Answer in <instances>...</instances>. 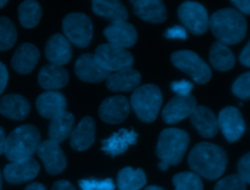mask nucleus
Here are the masks:
<instances>
[{
	"label": "nucleus",
	"instance_id": "obj_9",
	"mask_svg": "<svg viewBox=\"0 0 250 190\" xmlns=\"http://www.w3.org/2000/svg\"><path fill=\"white\" fill-rule=\"evenodd\" d=\"M178 16L185 27L192 34H203L209 27V17L207 11L204 6L197 2H184L179 7Z\"/></svg>",
	"mask_w": 250,
	"mask_h": 190
},
{
	"label": "nucleus",
	"instance_id": "obj_30",
	"mask_svg": "<svg viewBox=\"0 0 250 190\" xmlns=\"http://www.w3.org/2000/svg\"><path fill=\"white\" fill-rule=\"evenodd\" d=\"M209 58L212 66L219 71H227L231 69L235 61L233 53L230 51V49L227 45L218 41L212 45Z\"/></svg>",
	"mask_w": 250,
	"mask_h": 190
},
{
	"label": "nucleus",
	"instance_id": "obj_10",
	"mask_svg": "<svg viewBox=\"0 0 250 190\" xmlns=\"http://www.w3.org/2000/svg\"><path fill=\"white\" fill-rule=\"evenodd\" d=\"M36 152L48 173L59 174L66 168V157L60 143L46 139L39 144Z\"/></svg>",
	"mask_w": 250,
	"mask_h": 190
},
{
	"label": "nucleus",
	"instance_id": "obj_25",
	"mask_svg": "<svg viewBox=\"0 0 250 190\" xmlns=\"http://www.w3.org/2000/svg\"><path fill=\"white\" fill-rule=\"evenodd\" d=\"M68 73L62 66L55 64L44 65L38 73V83L46 91H56L66 86Z\"/></svg>",
	"mask_w": 250,
	"mask_h": 190
},
{
	"label": "nucleus",
	"instance_id": "obj_18",
	"mask_svg": "<svg viewBox=\"0 0 250 190\" xmlns=\"http://www.w3.org/2000/svg\"><path fill=\"white\" fill-rule=\"evenodd\" d=\"M36 108L42 117L53 119L65 111L66 99L60 92L46 91L38 95Z\"/></svg>",
	"mask_w": 250,
	"mask_h": 190
},
{
	"label": "nucleus",
	"instance_id": "obj_41",
	"mask_svg": "<svg viewBox=\"0 0 250 190\" xmlns=\"http://www.w3.org/2000/svg\"><path fill=\"white\" fill-rule=\"evenodd\" d=\"M231 3L238 8L240 13L250 15V1L249 0H232Z\"/></svg>",
	"mask_w": 250,
	"mask_h": 190
},
{
	"label": "nucleus",
	"instance_id": "obj_26",
	"mask_svg": "<svg viewBox=\"0 0 250 190\" xmlns=\"http://www.w3.org/2000/svg\"><path fill=\"white\" fill-rule=\"evenodd\" d=\"M136 16L149 22H162L167 17L166 8L158 0H137L131 1Z\"/></svg>",
	"mask_w": 250,
	"mask_h": 190
},
{
	"label": "nucleus",
	"instance_id": "obj_21",
	"mask_svg": "<svg viewBox=\"0 0 250 190\" xmlns=\"http://www.w3.org/2000/svg\"><path fill=\"white\" fill-rule=\"evenodd\" d=\"M96 127L92 117H84L72 131L69 144L76 151H84L92 146L95 141Z\"/></svg>",
	"mask_w": 250,
	"mask_h": 190
},
{
	"label": "nucleus",
	"instance_id": "obj_17",
	"mask_svg": "<svg viewBox=\"0 0 250 190\" xmlns=\"http://www.w3.org/2000/svg\"><path fill=\"white\" fill-rule=\"evenodd\" d=\"M45 56L51 64L62 66L67 63L72 56L69 41L61 33L52 35L46 43Z\"/></svg>",
	"mask_w": 250,
	"mask_h": 190
},
{
	"label": "nucleus",
	"instance_id": "obj_34",
	"mask_svg": "<svg viewBox=\"0 0 250 190\" xmlns=\"http://www.w3.org/2000/svg\"><path fill=\"white\" fill-rule=\"evenodd\" d=\"M246 182L239 174H229L220 179L214 190H246Z\"/></svg>",
	"mask_w": 250,
	"mask_h": 190
},
{
	"label": "nucleus",
	"instance_id": "obj_11",
	"mask_svg": "<svg viewBox=\"0 0 250 190\" xmlns=\"http://www.w3.org/2000/svg\"><path fill=\"white\" fill-rule=\"evenodd\" d=\"M217 120L219 129L229 142L239 139L245 131L244 119L236 107L227 106L223 108Z\"/></svg>",
	"mask_w": 250,
	"mask_h": 190
},
{
	"label": "nucleus",
	"instance_id": "obj_38",
	"mask_svg": "<svg viewBox=\"0 0 250 190\" xmlns=\"http://www.w3.org/2000/svg\"><path fill=\"white\" fill-rule=\"evenodd\" d=\"M172 91L176 93L178 95H190L191 90L193 89V85L191 82L187 80L174 81L170 85Z\"/></svg>",
	"mask_w": 250,
	"mask_h": 190
},
{
	"label": "nucleus",
	"instance_id": "obj_40",
	"mask_svg": "<svg viewBox=\"0 0 250 190\" xmlns=\"http://www.w3.org/2000/svg\"><path fill=\"white\" fill-rule=\"evenodd\" d=\"M8 78H9L8 70L5 64L0 61V94L4 92L8 83Z\"/></svg>",
	"mask_w": 250,
	"mask_h": 190
},
{
	"label": "nucleus",
	"instance_id": "obj_29",
	"mask_svg": "<svg viewBox=\"0 0 250 190\" xmlns=\"http://www.w3.org/2000/svg\"><path fill=\"white\" fill-rule=\"evenodd\" d=\"M146 183V173L142 169L123 168L117 174L118 190H140Z\"/></svg>",
	"mask_w": 250,
	"mask_h": 190
},
{
	"label": "nucleus",
	"instance_id": "obj_15",
	"mask_svg": "<svg viewBox=\"0 0 250 190\" xmlns=\"http://www.w3.org/2000/svg\"><path fill=\"white\" fill-rule=\"evenodd\" d=\"M130 112L128 99L123 95H114L105 98L100 105L99 116L107 124L123 122Z\"/></svg>",
	"mask_w": 250,
	"mask_h": 190
},
{
	"label": "nucleus",
	"instance_id": "obj_32",
	"mask_svg": "<svg viewBox=\"0 0 250 190\" xmlns=\"http://www.w3.org/2000/svg\"><path fill=\"white\" fill-rule=\"evenodd\" d=\"M175 190H203L201 178L192 171L179 172L173 176Z\"/></svg>",
	"mask_w": 250,
	"mask_h": 190
},
{
	"label": "nucleus",
	"instance_id": "obj_1",
	"mask_svg": "<svg viewBox=\"0 0 250 190\" xmlns=\"http://www.w3.org/2000/svg\"><path fill=\"white\" fill-rule=\"evenodd\" d=\"M188 162L189 168L198 176L214 180L225 172L228 157L222 147L210 142H200L190 150Z\"/></svg>",
	"mask_w": 250,
	"mask_h": 190
},
{
	"label": "nucleus",
	"instance_id": "obj_44",
	"mask_svg": "<svg viewBox=\"0 0 250 190\" xmlns=\"http://www.w3.org/2000/svg\"><path fill=\"white\" fill-rule=\"evenodd\" d=\"M5 144H6V134L2 127H0V155L5 151Z\"/></svg>",
	"mask_w": 250,
	"mask_h": 190
},
{
	"label": "nucleus",
	"instance_id": "obj_35",
	"mask_svg": "<svg viewBox=\"0 0 250 190\" xmlns=\"http://www.w3.org/2000/svg\"><path fill=\"white\" fill-rule=\"evenodd\" d=\"M233 95L242 99H250V71L240 75L232 84Z\"/></svg>",
	"mask_w": 250,
	"mask_h": 190
},
{
	"label": "nucleus",
	"instance_id": "obj_22",
	"mask_svg": "<svg viewBox=\"0 0 250 190\" xmlns=\"http://www.w3.org/2000/svg\"><path fill=\"white\" fill-rule=\"evenodd\" d=\"M106 80V87L112 92H130L135 91L140 82V73L131 67L110 73Z\"/></svg>",
	"mask_w": 250,
	"mask_h": 190
},
{
	"label": "nucleus",
	"instance_id": "obj_36",
	"mask_svg": "<svg viewBox=\"0 0 250 190\" xmlns=\"http://www.w3.org/2000/svg\"><path fill=\"white\" fill-rule=\"evenodd\" d=\"M81 190H114L115 185L111 178L104 180L97 179H81L78 181Z\"/></svg>",
	"mask_w": 250,
	"mask_h": 190
},
{
	"label": "nucleus",
	"instance_id": "obj_49",
	"mask_svg": "<svg viewBox=\"0 0 250 190\" xmlns=\"http://www.w3.org/2000/svg\"><path fill=\"white\" fill-rule=\"evenodd\" d=\"M2 188V176H1V173H0V190Z\"/></svg>",
	"mask_w": 250,
	"mask_h": 190
},
{
	"label": "nucleus",
	"instance_id": "obj_24",
	"mask_svg": "<svg viewBox=\"0 0 250 190\" xmlns=\"http://www.w3.org/2000/svg\"><path fill=\"white\" fill-rule=\"evenodd\" d=\"M138 133L133 130L120 129L108 138L102 140V150L110 156H117L124 153L130 145L137 142Z\"/></svg>",
	"mask_w": 250,
	"mask_h": 190
},
{
	"label": "nucleus",
	"instance_id": "obj_28",
	"mask_svg": "<svg viewBox=\"0 0 250 190\" xmlns=\"http://www.w3.org/2000/svg\"><path fill=\"white\" fill-rule=\"evenodd\" d=\"M92 10L96 15L111 21L126 20L128 18L126 8L119 1L95 0L92 2Z\"/></svg>",
	"mask_w": 250,
	"mask_h": 190
},
{
	"label": "nucleus",
	"instance_id": "obj_3",
	"mask_svg": "<svg viewBox=\"0 0 250 190\" xmlns=\"http://www.w3.org/2000/svg\"><path fill=\"white\" fill-rule=\"evenodd\" d=\"M40 139V133L35 126L21 125L6 137L4 154L11 162L31 158L41 143Z\"/></svg>",
	"mask_w": 250,
	"mask_h": 190
},
{
	"label": "nucleus",
	"instance_id": "obj_37",
	"mask_svg": "<svg viewBox=\"0 0 250 190\" xmlns=\"http://www.w3.org/2000/svg\"><path fill=\"white\" fill-rule=\"evenodd\" d=\"M237 171L240 177L250 184V152L243 155L237 164Z\"/></svg>",
	"mask_w": 250,
	"mask_h": 190
},
{
	"label": "nucleus",
	"instance_id": "obj_48",
	"mask_svg": "<svg viewBox=\"0 0 250 190\" xmlns=\"http://www.w3.org/2000/svg\"><path fill=\"white\" fill-rule=\"evenodd\" d=\"M7 3H8V1H6V0H0V9L3 8Z\"/></svg>",
	"mask_w": 250,
	"mask_h": 190
},
{
	"label": "nucleus",
	"instance_id": "obj_39",
	"mask_svg": "<svg viewBox=\"0 0 250 190\" xmlns=\"http://www.w3.org/2000/svg\"><path fill=\"white\" fill-rule=\"evenodd\" d=\"M165 36L169 39H187L188 34L186 31V28L180 25H176L173 27H170L166 30Z\"/></svg>",
	"mask_w": 250,
	"mask_h": 190
},
{
	"label": "nucleus",
	"instance_id": "obj_43",
	"mask_svg": "<svg viewBox=\"0 0 250 190\" xmlns=\"http://www.w3.org/2000/svg\"><path fill=\"white\" fill-rule=\"evenodd\" d=\"M239 60L243 65L250 67V40H249L248 44L242 50V52L239 56Z\"/></svg>",
	"mask_w": 250,
	"mask_h": 190
},
{
	"label": "nucleus",
	"instance_id": "obj_8",
	"mask_svg": "<svg viewBox=\"0 0 250 190\" xmlns=\"http://www.w3.org/2000/svg\"><path fill=\"white\" fill-rule=\"evenodd\" d=\"M94 57L100 66L109 73L131 67L134 63L133 56L126 49L109 43L97 47Z\"/></svg>",
	"mask_w": 250,
	"mask_h": 190
},
{
	"label": "nucleus",
	"instance_id": "obj_20",
	"mask_svg": "<svg viewBox=\"0 0 250 190\" xmlns=\"http://www.w3.org/2000/svg\"><path fill=\"white\" fill-rule=\"evenodd\" d=\"M30 111L28 100L18 94H9L0 98V114L8 119L21 121Z\"/></svg>",
	"mask_w": 250,
	"mask_h": 190
},
{
	"label": "nucleus",
	"instance_id": "obj_7",
	"mask_svg": "<svg viewBox=\"0 0 250 190\" xmlns=\"http://www.w3.org/2000/svg\"><path fill=\"white\" fill-rule=\"evenodd\" d=\"M172 63L188 74L192 80L198 84L207 83L212 76V72L207 63L194 52L181 50L171 55Z\"/></svg>",
	"mask_w": 250,
	"mask_h": 190
},
{
	"label": "nucleus",
	"instance_id": "obj_4",
	"mask_svg": "<svg viewBox=\"0 0 250 190\" xmlns=\"http://www.w3.org/2000/svg\"><path fill=\"white\" fill-rule=\"evenodd\" d=\"M189 143L188 133L181 129L170 128L163 130L159 136L156 145L157 157L170 165H178Z\"/></svg>",
	"mask_w": 250,
	"mask_h": 190
},
{
	"label": "nucleus",
	"instance_id": "obj_2",
	"mask_svg": "<svg viewBox=\"0 0 250 190\" xmlns=\"http://www.w3.org/2000/svg\"><path fill=\"white\" fill-rule=\"evenodd\" d=\"M209 27L218 42L225 45H232L244 39L247 22L239 11L232 8H225L211 16Z\"/></svg>",
	"mask_w": 250,
	"mask_h": 190
},
{
	"label": "nucleus",
	"instance_id": "obj_14",
	"mask_svg": "<svg viewBox=\"0 0 250 190\" xmlns=\"http://www.w3.org/2000/svg\"><path fill=\"white\" fill-rule=\"evenodd\" d=\"M104 34L109 44L123 49L132 47L138 39L135 27L125 20L111 21L104 28Z\"/></svg>",
	"mask_w": 250,
	"mask_h": 190
},
{
	"label": "nucleus",
	"instance_id": "obj_27",
	"mask_svg": "<svg viewBox=\"0 0 250 190\" xmlns=\"http://www.w3.org/2000/svg\"><path fill=\"white\" fill-rule=\"evenodd\" d=\"M74 126V116L72 113L64 111L63 113L51 119L49 124L50 139L60 143L70 136Z\"/></svg>",
	"mask_w": 250,
	"mask_h": 190
},
{
	"label": "nucleus",
	"instance_id": "obj_5",
	"mask_svg": "<svg viewBox=\"0 0 250 190\" xmlns=\"http://www.w3.org/2000/svg\"><path fill=\"white\" fill-rule=\"evenodd\" d=\"M130 104L138 118L146 123L154 121L162 104V93L153 84L138 87L131 95Z\"/></svg>",
	"mask_w": 250,
	"mask_h": 190
},
{
	"label": "nucleus",
	"instance_id": "obj_13",
	"mask_svg": "<svg viewBox=\"0 0 250 190\" xmlns=\"http://www.w3.org/2000/svg\"><path fill=\"white\" fill-rule=\"evenodd\" d=\"M196 106V99L192 95H176L164 106L162 110V118L168 124L178 123L190 116Z\"/></svg>",
	"mask_w": 250,
	"mask_h": 190
},
{
	"label": "nucleus",
	"instance_id": "obj_33",
	"mask_svg": "<svg viewBox=\"0 0 250 190\" xmlns=\"http://www.w3.org/2000/svg\"><path fill=\"white\" fill-rule=\"evenodd\" d=\"M17 41V29L7 17H0V51L11 49Z\"/></svg>",
	"mask_w": 250,
	"mask_h": 190
},
{
	"label": "nucleus",
	"instance_id": "obj_16",
	"mask_svg": "<svg viewBox=\"0 0 250 190\" xmlns=\"http://www.w3.org/2000/svg\"><path fill=\"white\" fill-rule=\"evenodd\" d=\"M74 70L76 76L80 80L89 83L102 82L110 74L100 66L94 54L81 55L75 61Z\"/></svg>",
	"mask_w": 250,
	"mask_h": 190
},
{
	"label": "nucleus",
	"instance_id": "obj_6",
	"mask_svg": "<svg viewBox=\"0 0 250 190\" xmlns=\"http://www.w3.org/2000/svg\"><path fill=\"white\" fill-rule=\"evenodd\" d=\"M62 31L65 38L79 48H86L93 37V25L90 18L83 13L67 14L62 19Z\"/></svg>",
	"mask_w": 250,
	"mask_h": 190
},
{
	"label": "nucleus",
	"instance_id": "obj_19",
	"mask_svg": "<svg viewBox=\"0 0 250 190\" xmlns=\"http://www.w3.org/2000/svg\"><path fill=\"white\" fill-rule=\"evenodd\" d=\"M40 53L31 43H22L15 51L11 64L15 71L20 74H28L36 66Z\"/></svg>",
	"mask_w": 250,
	"mask_h": 190
},
{
	"label": "nucleus",
	"instance_id": "obj_12",
	"mask_svg": "<svg viewBox=\"0 0 250 190\" xmlns=\"http://www.w3.org/2000/svg\"><path fill=\"white\" fill-rule=\"evenodd\" d=\"M39 171L38 162L31 157L9 163L5 166L3 174L7 182L20 184L35 178Z\"/></svg>",
	"mask_w": 250,
	"mask_h": 190
},
{
	"label": "nucleus",
	"instance_id": "obj_46",
	"mask_svg": "<svg viewBox=\"0 0 250 190\" xmlns=\"http://www.w3.org/2000/svg\"><path fill=\"white\" fill-rule=\"evenodd\" d=\"M158 167H159V169H160V170L165 171V170H167V169L169 168V165H168L167 163H165V162L161 161V162L158 164Z\"/></svg>",
	"mask_w": 250,
	"mask_h": 190
},
{
	"label": "nucleus",
	"instance_id": "obj_31",
	"mask_svg": "<svg viewBox=\"0 0 250 190\" xmlns=\"http://www.w3.org/2000/svg\"><path fill=\"white\" fill-rule=\"evenodd\" d=\"M21 24L25 28L35 27L41 19L42 9L37 1H23L18 9Z\"/></svg>",
	"mask_w": 250,
	"mask_h": 190
},
{
	"label": "nucleus",
	"instance_id": "obj_42",
	"mask_svg": "<svg viewBox=\"0 0 250 190\" xmlns=\"http://www.w3.org/2000/svg\"><path fill=\"white\" fill-rule=\"evenodd\" d=\"M51 190H76V188L67 180H58L53 184Z\"/></svg>",
	"mask_w": 250,
	"mask_h": 190
},
{
	"label": "nucleus",
	"instance_id": "obj_23",
	"mask_svg": "<svg viewBox=\"0 0 250 190\" xmlns=\"http://www.w3.org/2000/svg\"><path fill=\"white\" fill-rule=\"evenodd\" d=\"M190 123L203 137H213L219 131L218 120L206 106L198 105L189 116Z\"/></svg>",
	"mask_w": 250,
	"mask_h": 190
},
{
	"label": "nucleus",
	"instance_id": "obj_45",
	"mask_svg": "<svg viewBox=\"0 0 250 190\" xmlns=\"http://www.w3.org/2000/svg\"><path fill=\"white\" fill-rule=\"evenodd\" d=\"M24 190H47L46 187L42 184V183H39V182H32L30 184H28Z\"/></svg>",
	"mask_w": 250,
	"mask_h": 190
},
{
	"label": "nucleus",
	"instance_id": "obj_47",
	"mask_svg": "<svg viewBox=\"0 0 250 190\" xmlns=\"http://www.w3.org/2000/svg\"><path fill=\"white\" fill-rule=\"evenodd\" d=\"M145 190H164V189L162 187H159V186H156V185H150V186L146 187Z\"/></svg>",
	"mask_w": 250,
	"mask_h": 190
}]
</instances>
